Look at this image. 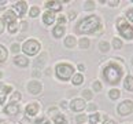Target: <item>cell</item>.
Returning <instances> with one entry per match:
<instances>
[{
  "instance_id": "cell-27",
  "label": "cell",
  "mask_w": 133,
  "mask_h": 124,
  "mask_svg": "<svg viewBox=\"0 0 133 124\" xmlns=\"http://www.w3.org/2000/svg\"><path fill=\"white\" fill-rule=\"evenodd\" d=\"M99 48H100V51L102 52H107L108 51V48H110V46H108V43L107 42H102L99 44Z\"/></svg>"
},
{
  "instance_id": "cell-38",
  "label": "cell",
  "mask_w": 133,
  "mask_h": 124,
  "mask_svg": "<svg viewBox=\"0 0 133 124\" xmlns=\"http://www.w3.org/2000/svg\"><path fill=\"white\" fill-rule=\"evenodd\" d=\"M126 15H128V18L130 19V21L133 22V8H130V10H128V13H126Z\"/></svg>"
},
{
  "instance_id": "cell-42",
  "label": "cell",
  "mask_w": 133,
  "mask_h": 124,
  "mask_svg": "<svg viewBox=\"0 0 133 124\" xmlns=\"http://www.w3.org/2000/svg\"><path fill=\"white\" fill-rule=\"evenodd\" d=\"M88 109H89V110H95V109H96V105H93V103H91V105L88 106Z\"/></svg>"
},
{
  "instance_id": "cell-36",
  "label": "cell",
  "mask_w": 133,
  "mask_h": 124,
  "mask_svg": "<svg viewBox=\"0 0 133 124\" xmlns=\"http://www.w3.org/2000/svg\"><path fill=\"white\" fill-rule=\"evenodd\" d=\"M19 50H21V48H19V44H17V43H14L12 46H11V51L12 52H18Z\"/></svg>"
},
{
  "instance_id": "cell-6",
  "label": "cell",
  "mask_w": 133,
  "mask_h": 124,
  "mask_svg": "<svg viewBox=\"0 0 133 124\" xmlns=\"http://www.w3.org/2000/svg\"><path fill=\"white\" fill-rule=\"evenodd\" d=\"M117 110H118V113H119L121 116H128L133 110V102L129 101V99H128V101H124L119 106H118Z\"/></svg>"
},
{
  "instance_id": "cell-34",
  "label": "cell",
  "mask_w": 133,
  "mask_h": 124,
  "mask_svg": "<svg viewBox=\"0 0 133 124\" xmlns=\"http://www.w3.org/2000/svg\"><path fill=\"white\" fill-rule=\"evenodd\" d=\"M85 119H87V117H85V115H80V116H77V117H76V121L81 124V123L85 121Z\"/></svg>"
},
{
  "instance_id": "cell-41",
  "label": "cell",
  "mask_w": 133,
  "mask_h": 124,
  "mask_svg": "<svg viewBox=\"0 0 133 124\" xmlns=\"http://www.w3.org/2000/svg\"><path fill=\"white\" fill-rule=\"evenodd\" d=\"M58 21H59V25H62V23L66 22V18H65V17H61V18L58 19Z\"/></svg>"
},
{
  "instance_id": "cell-15",
  "label": "cell",
  "mask_w": 133,
  "mask_h": 124,
  "mask_svg": "<svg viewBox=\"0 0 133 124\" xmlns=\"http://www.w3.org/2000/svg\"><path fill=\"white\" fill-rule=\"evenodd\" d=\"M14 62H15V65L18 66H21V68H26L29 65V61H28V58L26 57H22V55H18L14 58Z\"/></svg>"
},
{
  "instance_id": "cell-28",
  "label": "cell",
  "mask_w": 133,
  "mask_h": 124,
  "mask_svg": "<svg viewBox=\"0 0 133 124\" xmlns=\"http://www.w3.org/2000/svg\"><path fill=\"white\" fill-rule=\"evenodd\" d=\"M38 13H40V10H38V7H32L30 8V17H37L38 15Z\"/></svg>"
},
{
  "instance_id": "cell-22",
  "label": "cell",
  "mask_w": 133,
  "mask_h": 124,
  "mask_svg": "<svg viewBox=\"0 0 133 124\" xmlns=\"http://www.w3.org/2000/svg\"><path fill=\"white\" fill-rule=\"evenodd\" d=\"M7 59V50L0 44V62H4Z\"/></svg>"
},
{
  "instance_id": "cell-2",
  "label": "cell",
  "mask_w": 133,
  "mask_h": 124,
  "mask_svg": "<svg viewBox=\"0 0 133 124\" xmlns=\"http://www.w3.org/2000/svg\"><path fill=\"white\" fill-rule=\"evenodd\" d=\"M99 23H100L99 17L89 15V17H87L85 19H82V21L78 23L77 32L78 33H93L96 31V28L99 26Z\"/></svg>"
},
{
  "instance_id": "cell-49",
  "label": "cell",
  "mask_w": 133,
  "mask_h": 124,
  "mask_svg": "<svg viewBox=\"0 0 133 124\" xmlns=\"http://www.w3.org/2000/svg\"><path fill=\"white\" fill-rule=\"evenodd\" d=\"M2 76H3V73H2V72H0V77H2Z\"/></svg>"
},
{
  "instance_id": "cell-29",
  "label": "cell",
  "mask_w": 133,
  "mask_h": 124,
  "mask_svg": "<svg viewBox=\"0 0 133 124\" xmlns=\"http://www.w3.org/2000/svg\"><path fill=\"white\" fill-rule=\"evenodd\" d=\"M80 46H81V48H88L89 47V40L88 39H82L80 42Z\"/></svg>"
},
{
  "instance_id": "cell-44",
  "label": "cell",
  "mask_w": 133,
  "mask_h": 124,
  "mask_svg": "<svg viewBox=\"0 0 133 124\" xmlns=\"http://www.w3.org/2000/svg\"><path fill=\"white\" fill-rule=\"evenodd\" d=\"M103 124H115V123L112 121V120H107V121H104V123H103Z\"/></svg>"
},
{
  "instance_id": "cell-23",
  "label": "cell",
  "mask_w": 133,
  "mask_h": 124,
  "mask_svg": "<svg viewBox=\"0 0 133 124\" xmlns=\"http://www.w3.org/2000/svg\"><path fill=\"white\" fill-rule=\"evenodd\" d=\"M99 120H100V115H99V113H92V115L89 116V123L91 124H96Z\"/></svg>"
},
{
  "instance_id": "cell-11",
  "label": "cell",
  "mask_w": 133,
  "mask_h": 124,
  "mask_svg": "<svg viewBox=\"0 0 133 124\" xmlns=\"http://www.w3.org/2000/svg\"><path fill=\"white\" fill-rule=\"evenodd\" d=\"M38 112V103L37 102H33V103H29L26 106V115L28 116H36Z\"/></svg>"
},
{
  "instance_id": "cell-33",
  "label": "cell",
  "mask_w": 133,
  "mask_h": 124,
  "mask_svg": "<svg viewBox=\"0 0 133 124\" xmlns=\"http://www.w3.org/2000/svg\"><path fill=\"white\" fill-rule=\"evenodd\" d=\"M84 7H85V10H92L93 7H95V3H93V2H87Z\"/></svg>"
},
{
  "instance_id": "cell-14",
  "label": "cell",
  "mask_w": 133,
  "mask_h": 124,
  "mask_svg": "<svg viewBox=\"0 0 133 124\" xmlns=\"http://www.w3.org/2000/svg\"><path fill=\"white\" fill-rule=\"evenodd\" d=\"M43 21L45 25H52L54 21H55V14H54L52 11H47L44 13V17H43Z\"/></svg>"
},
{
  "instance_id": "cell-39",
  "label": "cell",
  "mask_w": 133,
  "mask_h": 124,
  "mask_svg": "<svg viewBox=\"0 0 133 124\" xmlns=\"http://www.w3.org/2000/svg\"><path fill=\"white\" fill-rule=\"evenodd\" d=\"M108 4H110V6H117V4H119V2H118V0H111V2H108Z\"/></svg>"
},
{
  "instance_id": "cell-26",
  "label": "cell",
  "mask_w": 133,
  "mask_h": 124,
  "mask_svg": "<svg viewBox=\"0 0 133 124\" xmlns=\"http://www.w3.org/2000/svg\"><path fill=\"white\" fill-rule=\"evenodd\" d=\"M17 31H18V23H17V22L8 23V32H10V33H15Z\"/></svg>"
},
{
  "instance_id": "cell-31",
  "label": "cell",
  "mask_w": 133,
  "mask_h": 124,
  "mask_svg": "<svg viewBox=\"0 0 133 124\" xmlns=\"http://www.w3.org/2000/svg\"><path fill=\"white\" fill-rule=\"evenodd\" d=\"M82 97L85 98V99H91V98H92V92H91L89 90H84V91H82Z\"/></svg>"
},
{
  "instance_id": "cell-40",
  "label": "cell",
  "mask_w": 133,
  "mask_h": 124,
  "mask_svg": "<svg viewBox=\"0 0 133 124\" xmlns=\"http://www.w3.org/2000/svg\"><path fill=\"white\" fill-rule=\"evenodd\" d=\"M4 31V21L3 19H0V33Z\"/></svg>"
},
{
  "instance_id": "cell-18",
  "label": "cell",
  "mask_w": 133,
  "mask_h": 124,
  "mask_svg": "<svg viewBox=\"0 0 133 124\" xmlns=\"http://www.w3.org/2000/svg\"><path fill=\"white\" fill-rule=\"evenodd\" d=\"M124 86L128 91H133V77L132 76H128L125 79V83H124Z\"/></svg>"
},
{
  "instance_id": "cell-30",
  "label": "cell",
  "mask_w": 133,
  "mask_h": 124,
  "mask_svg": "<svg viewBox=\"0 0 133 124\" xmlns=\"http://www.w3.org/2000/svg\"><path fill=\"white\" fill-rule=\"evenodd\" d=\"M112 46H114V47L118 50V48L122 47V42L119 40V39H114V40H112Z\"/></svg>"
},
{
  "instance_id": "cell-32",
  "label": "cell",
  "mask_w": 133,
  "mask_h": 124,
  "mask_svg": "<svg viewBox=\"0 0 133 124\" xmlns=\"http://www.w3.org/2000/svg\"><path fill=\"white\" fill-rule=\"evenodd\" d=\"M44 59H45V55H41V57H38L37 58V62H36V66H40L44 63Z\"/></svg>"
},
{
  "instance_id": "cell-16",
  "label": "cell",
  "mask_w": 133,
  "mask_h": 124,
  "mask_svg": "<svg viewBox=\"0 0 133 124\" xmlns=\"http://www.w3.org/2000/svg\"><path fill=\"white\" fill-rule=\"evenodd\" d=\"M45 7L52 10V11H59V10L62 8V6H61V3H59V2H47Z\"/></svg>"
},
{
  "instance_id": "cell-50",
  "label": "cell",
  "mask_w": 133,
  "mask_h": 124,
  "mask_svg": "<svg viewBox=\"0 0 133 124\" xmlns=\"http://www.w3.org/2000/svg\"><path fill=\"white\" fill-rule=\"evenodd\" d=\"M132 63H133V58H132Z\"/></svg>"
},
{
  "instance_id": "cell-7",
  "label": "cell",
  "mask_w": 133,
  "mask_h": 124,
  "mask_svg": "<svg viewBox=\"0 0 133 124\" xmlns=\"http://www.w3.org/2000/svg\"><path fill=\"white\" fill-rule=\"evenodd\" d=\"M70 108L73 112H81L85 109V101L84 99H73L70 103Z\"/></svg>"
},
{
  "instance_id": "cell-19",
  "label": "cell",
  "mask_w": 133,
  "mask_h": 124,
  "mask_svg": "<svg viewBox=\"0 0 133 124\" xmlns=\"http://www.w3.org/2000/svg\"><path fill=\"white\" fill-rule=\"evenodd\" d=\"M65 46L69 47V48L74 47V46H76V39L73 37V36H67V37L65 39Z\"/></svg>"
},
{
  "instance_id": "cell-35",
  "label": "cell",
  "mask_w": 133,
  "mask_h": 124,
  "mask_svg": "<svg viewBox=\"0 0 133 124\" xmlns=\"http://www.w3.org/2000/svg\"><path fill=\"white\" fill-rule=\"evenodd\" d=\"M93 90H95V91H100L102 90V84L99 81H95V83H93Z\"/></svg>"
},
{
  "instance_id": "cell-47",
  "label": "cell",
  "mask_w": 133,
  "mask_h": 124,
  "mask_svg": "<svg viewBox=\"0 0 133 124\" xmlns=\"http://www.w3.org/2000/svg\"><path fill=\"white\" fill-rule=\"evenodd\" d=\"M70 18H76V13H70Z\"/></svg>"
},
{
  "instance_id": "cell-8",
  "label": "cell",
  "mask_w": 133,
  "mask_h": 124,
  "mask_svg": "<svg viewBox=\"0 0 133 124\" xmlns=\"http://www.w3.org/2000/svg\"><path fill=\"white\" fill-rule=\"evenodd\" d=\"M41 83H38V81H30L28 84V90L30 94H33V95H37V94H40L41 92Z\"/></svg>"
},
{
  "instance_id": "cell-20",
  "label": "cell",
  "mask_w": 133,
  "mask_h": 124,
  "mask_svg": "<svg viewBox=\"0 0 133 124\" xmlns=\"http://www.w3.org/2000/svg\"><path fill=\"white\" fill-rule=\"evenodd\" d=\"M71 81H73V84H74V86H80V84H82V81H84L82 74H74V76H73V79H71Z\"/></svg>"
},
{
  "instance_id": "cell-10",
  "label": "cell",
  "mask_w": 133,
  "mask_h": 124,
  "mask_svg": "<svg viewBox=\"0 0 133 124\" xmlns=\"http://www.w3.org/2000/svg\"><path fill=\"white\" fill-rule=\"evenodd\" d=\"M4 112H6L8 116H15L19 112V106L17 105V103H10V105H7L6 108H4Z\"/></svg>"
},
{
  "instance_id": "cell-1",
  "label": "cell",
  "mask_w": 133,
  "mask_h": 124,
  "mask_svg": "<svg viewBox=\"0 0 133 124\" xmlns=\"http://www.w3.org/2000/svg\"><path fill=\"white\" fill-rule=\"evenodd\" d=\"M103 76H104V79L107 80L108 84H118V81L121 80L122 77V69L121 66H118L117 63H110V65H107L104 68V70H103Z\"/></svg>"
},
{
  "instance_id": "cell-37",
  "label": "cell",
  "mask_w": 133,
  "mask_h": 124,
  "mask_svg": "<svg viewBox=\"0 0 133 124\" xmlns=\"http://www.w3.org/2000/svg\"><path fill=\"white\" fill-rule=\"evenodd\" d=\"M36 124H50V121H48L47 119H44V117H41V119H38V120L36 121Z\"/></svg>"
},
{
  "instance_id": "cell-3",
  "label": "cell",
  "mask_w": 133,
  "mask_h": 124,
  "mask_svg": "<svg viewBox=\"0 0 133 124\" xmlns=\"http://www.w3.org/2000/svg\"><path fill=\"white\" fill-rule=\"evenodd\" d=\"M117 29H118V32L121 33V36L128 39V40H130L133 37V26H130V25L126 22V19H124V18L118 19Z\"/></svg>"
},
{
  "instance_id": "cell-9",
  "label": "cell",
  "mask_w": 133,
  "mask_h": 124,
  "mask_svg": "<svg viewBox=\"0 0 133 124\" xmlns=\"http://www.w3.org/2000/svg\"><path fill=\"white\" fill-rule=\"evenodd\" d=\"M12 88L10 86H4L3 83H0V105H3L4 101H6V95L11 92Z\"/></svg>"
},
{
  "instance_id": "cell-25",
  "label": "cell",
  "mask_w": 133,
  "mask_h": 124,
  "mask_svg": "<svg viewBox=\"0 0 133 124\" xmlns=\"http://www.w3.org/2000/svg\"><path fill=\"white\" fill-rule=\"evenodd\" d=\"M21 99V92H18V91H15L11 95V98H10V103H15L17 101H19Z\"/></svg>"
},
{
  "instance_id": "cell-21",
  "label": "cell",
  "mask_w": 133,
  "mask_h": 124,
  "mask_svg": "<svg viewBox=\"0 0 133 124\" xmlns=\"http://www.w3.org/2000/svg\"><path fill=\"white\" fill-rule=\"evenodd\" d=\"M54 121H55V124H67L66 119L63 115H56L55 119H54Z\"/></svg>"
},
{
  "instance_id": "cell-17",
  "label": "cell",
  "mask_w": 133,
  "mask_h": 124,
  "mask_svg": "<svg viewBox=\"0 0 133 124\" xmlns=\"http://www.w3.org/2000/svg\"><path fill=\"white\" fill-rule=\"evenodd\" d=\"M63 33H65V26L58 25L56 28H54V36H55V37H62Z\"/></svg>"
},
{
  "instance_id": "cell-46",
  "label": "cell",
  "mask_w": 133,
  "mask_h": 124,
  "mask_svg": "<svg viewBox=\"0 0 133 124\" xmlns=\"http://www.w3.org/2000/svg\"><path fill=\"white\" fill-rule=\"evenodd\" d=\"M66 105H67V103H66V102H65V101H63V102H62V103H61V106H62V108H66Z\"/></svg>"
},
{
  "instance_id": "cell-13",
  "label": "cell",
  "mask_w": 133,
  "mask_h": 124,
  "mask_svg": "<svg viewBox=\"0 0 133 124\" xmlns=\"http://www.w3.org/2000/svg\"><path fill=\"white\" fill-rule=\"evenodd\" d=\"M3 21H6L7 23L17 22V15H15V13H14L12 10H8V11H6V14H4V19H3Z\"/></svg>"
},
{
  "instance_id": "cell-45",
  "label": "cell",
  "mask_w": 133,
  "mask_h": 124,
  "mask_svg": "<svg viewBox=\"0 0 133 124\" xmlns=\"http://www.w3.org/2000/svg\"><path fill=\"white\" fill-rule=\"evenodd\" d=\"M78 69H80V70H84V69H85V66H84V65H78Z\"/></svg>"
},
{
  "instance_id": "cell-48",
  "label": "cell",
  "mask_w": 133,
  "mask_h": 124,
  "mask_svg": "<svg viewBox=\"0 0 133 124\" xmlns=\"http://www.w3.org/2000/svg\"><path fill=\"white\" fill-rule=\"evenodd\" d=\"M3 4H6V2H4V0H3V2H0V6H3Z\"/></svg>"
},
{
  "instance_id": "cell-4",
  "label": "cell",
  "mask_w": 133,
  "mask_h": 124,
  "mask_svg": "<svg viewBox=\"0 0 133 124\" xmlns=\"http://www.w3.org/2000/svg\"><path fill=\"white\" fill-rule=\"evenodd\" d=\"M56 76L61 79V80H69L71 76H73V72H74V69H73L71 65H69V63H59L56 66Z\"/></svg>"
},
{
  "instance_id": "cell-12",
  "label": "cell",
  "mask_w": 133,
  "mask_h": 124,
  "mask_svg": "<svg viewBox=\"0 0 133 124\" xmlns=\"http://www.w3.org/2000/svg\"><path fill=\"white\" fill-rule=\"evenodd\" d=\"M14 8H15V11L18 13V15H19V17H22L23 14L26 13L28 6H26V3H25V2H18L15 6H14Z\"/></svg>"
},
{
  "instance_id": "cell-43",
  "label": "cell",
  "mask_w": 133,
  "mask_h": 124,
  "mask_svg": "<svg viewBox=\"0 0 133 124\" xmlns=\"http://www.w3.org/2000/svg\"><path fill=\"white\" fill-rule=\"evenodd\" d=\"M26 26H28V23H26V22H22V23H21V28L23 29V31L26 29Z\"/></svg>"
},
{
  "instance_id": "cell-24",
  "label": "cell",
  "mask_w": 133,
  "mask_h": 124,
  "mask_svg": "<svg viewBox=\"0 0 133 124\" xmlns=\"http://www.w3.org/2000/svg\"><path fill=\"white\" fill-rule=\"evenodd\" d=\"M108 95H110V98H111V99H118V98L121 97V92H119V90L114 88V90H111L110 92H108Z\"/></svg>"
},
{
  "instance_id": "cell-5",
  "label": "cell",
  "mask_w": 133,
  "mask_h": 124,
  "mask_svg": "<svg viewBox=\"0 0 133 124\" xmlns=\"http://www.w3.org/2000/svg\"><path fill=\"white\" fill-rule=\"evenodd\" d=\"M23 52L26 54V55H36L38 52V50H40V43L37 40H28L25 44H23Z\"/></svg>"
}]
</instances>
